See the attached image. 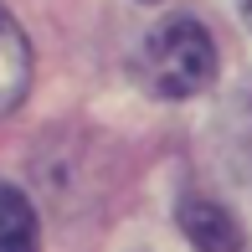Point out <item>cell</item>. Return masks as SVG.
<instances>
[{
  "label": "cell",
  "instance_id": "obj_5",
  "mask_svg": "<svg viewBox=\"0 0 252 252\" xmlns=\"http://www.w3.org/2000/svg\"><path fill=\"white\" fill-rule=\"evenodd\" d=\"M242 21H247V26H252V0H242Z\"/></svg>",
  "mask_w": 252,
  "mask_h": 252
},
{
  "label": "cell",
  "instance_id": "obj_3",
  "mask_svg": "<svg viewBox=\"0 0 252 252\" xmlns=\"http://www.w3.org/2000/svg\"><path fill=\"white\" fill-rule=\"evenodd\" d=\"M31 88V41L16 26L5 5H0V113H10Z\"/></svg>",
  "mask_w": 252,
  "mask_h": 252
},
{
  "label": "cell",
  "instance_id": "obj_2",
  "mask_svg": "<svg viewBox=\"0 0 252 252\" xmlns=\"http://www.w3.org/2000/svg\"><path fill=\"white\" fill-rule=\"evenodd\" d=\"M180 232H186L190 247H201V252H242V226H237V216L226 211V206H216V201L190 196L180 206Z\"/></svg>",
  "mask_w": 252,
  "mask_h": 252
},
{
  "label": "cell",
  "instance_id": "obj_1",
  "mask_svg": "<svg viewBox=\"0 0 252 252\" xmlns=\"http://www.w3.org/2000/svg\"><path fill=\"white\" fill-rule=\"evenodd\" d=\"M139 77L159 98H196L216 77V47L206 36V26L190 16H175L165 26H155L144 52H139Z\"/></svg>",
  "mask_w": 252,
  "mask_h": 252
},
{
  "label": "cell",
  "instance_id": "obj_4",
  "mask_svg": "<svg viewBox=\"0 0 252 252\" xmlns=\"http://www.w3.org/2000/svg\"><path fill=\"white\" fill-rule=\"evenodd\" d=\"M36 247H41V226L31 201L0 180V252H36Z\"/></svg>",
  "mask_w": 252,
  "mask_h": 252
}]
</instances>
